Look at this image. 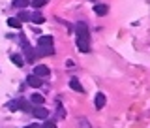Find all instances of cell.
Masks as SVG:
<instances>
[{"instance_id": "obj_9", "label": "cell", "mask_w": 150, "mask_h": 128, "mask_svg": "<svg viewBox=\"0 0 150 128\" xmlns=\"http://www.w3.org/2000/svg\"><path fill=\"white\" fill-rule=\"evenodd\" d=\"M69 87H71L75 92H84V89L81 87V83H79V81H77V79H75V77L71 79V81H69Z\"/></svg>"}, {"instance_id": "obj_14", "label": "cell", "mask_w": 150, "mask_h": 128, "mask_svg": "<svg viewBox=\"0 0 150 128\" xmlns=\"http://www.w3.org/2000/svg\"><path fill=\"white\" fill-rule=\"evenodd\" d=\"M11 62L15 64V66H23V64H25V60H23L21 55H11Z\"/></svg>"}, {"instance_id": "obj_18", "label": "cell", "mask_w": 150, "mask_h": 128, "mask_svg": "<svg viewBox=\"0 0 150 128\" xmlns=\"http://www.w3.org/2000/svg\"><path fill=\"white\" fill-rule=\"evenodd\" d=\"M40 128H56V124H54L53 121H45V122H43V124H41Z\"/></svg>"}, {"instance_id": "obj_3", "label": "cell", "mask_w": 150, "mask_h": 128, "mask_svg": "<svg viewBox=\"0 0 150 128\" xmlns=\"http://www.w3.org/2000/svg\"><path fill=\"white\" fill-rule=\"evenodd\" d=\"M28 85H30V87H34V89H40L41 85H43V81H41V77L40 75H36V74H32V75H28Z\"/></svg>"}, {"instance_id": "obj_20", "label": "cell", "mask_w": 150, "mask_h": 128, "mask_svg": "<svg viewBox=\"0 0 150 128\" xmlns=\"http://www.w3.org/2000/svg\"><path fill=\"white\" fill-rule=\"evenodd\" d=\"M25 128H40L38 124H32V126H25Z\"/></svg>"}, {"instance_id": "obj_2", "label": "cell", "mask_w": 150, "mask_h": 128, "mask_svg": "<svg viewBox=\"0 0 150 128\" xmlns=\"http://www.w3.org/2000/svg\"><path fill=\"white\" fill-rule=\"evenodd\" d=\"M21 41H23V47H25V56H26V62H34V60H36V51L32 49V47H28V45H26L25 38H21Z\"/></svg>"}, {"instance_id": "obj_16", "label": "cell", "mask_w": 150, "mask_h": 128, "mask_svg": "<svg viewBox=\"0 0 150 128\" xmlns=\"http://www.w3.org/2000/svg\"><path fill=\"white\" fill-rule=\"evenodd\" d=\"M45 2L47 0H30L32 8H41V6H45Z\"/></svg>"}, {"instance_id": "obj_8", "label": "cell", "mask_w": 150, "mask_h": 128, "mask_svg": "<svg viewBox=\"0 0 150 128\" xmlns=\"http://www.w3.org/2000/svg\"><path fill=\"white\" fill-rule=\"evenodd\" d=\"M107 11H109V8H107L105 4H96V6H94V13H96V15H105Z\"/></svg>"}, {"instance_id": "obj_21", "label": "cell", "mask_w": 150, "mask_h": 128, "mask_svg": "<svg viewBox=\"0 0 150 128\" xmlns=\"http://www.w3.org/2000/svg\"><path fill=\"white\" fill-rule=\"evenodd\" d=\"M92 2H94V0H92Z\"/></svg>"}, {"instance_id": "obj_5", "label": "cell", "mask_w": 150, "mask_h": 128, "mask_svg": "<svg viewBox=\"0 0 150 128\" xmlns=\"http://www.w3.org/2000/svg\"><path fill=\"white\" fill-rule=\"evenodd\" d=\"M53 45H38V55H53Z\"/></svg>"}, {"instance_id": "obj_13", "label": "cell", "mask_w": 150, "mask_h": 128, "mask_svg": "<svg viewBox=\"0 0 150 128\" xmlns=\"http://www.w3.org/2000/svg\"><path fill=\"white\" fill-rule=\"evenodd\" d=\"M8 25L11 26V28H15V30H19V28H21V21H19V19H15V17H9V19H8Z\"/></svg>"}, {"instance_id": "obj_15", "label": "cell", "mask_w": 150, "mask_h": 128, "mask_svg": "<svg viewBox=\"0 0 150 128\" xmlns=\"http://www.w3.org/2000/svg\"><path fill=\"white\" fill-rule=\"evenodd\" d=\"M30 4V0H13V6L15 8H26Z\"/></svg>"}, {"instance_id": "obj_10", "label": "cell", "mask_w": 150, "mask_h": 128, "mask_svg": "<svg viewBox=\"0 0 150 128\" xmlns=\"http://www.w3.org/2000/svg\"><path fill=\"white\" fill-rule=\"evenodd\" d=\"M30 21L36 23V25H41V23L45 21V17L41 15V13H32V15H30Z\"/></svg>"}, {"instance_id": "obj_17", "label": "cell", "mask_w": 150, "mask_h": 128, "mask_svg": "<svg viewBox=\"0 0 150 128\" xmlns=\"http://www.w3.org/2000/svg\"><path fill=\"white\" fill-rule=\"evenodd\" d=\"M19 21H30V15H28L26 11H21L19 13Z\"/></svg>"}, {"instance_id": "obj_19", "label": "cell", "mask_w": 150, "mask_h": 128, "mask_svg": "<svg viewBox=\"0 0 150 128\" xmlns=\"http://www.w3.org/2000/svg\"><path fill=\"white\" fill-rule=\"evenodd\" d=\"M8 107H9L11 111H15V109H19V102H9V104H8Z\"/></svg>"}, {"instance_id": "obj_4", "label": "cell", "mask_w": 150, "mask_h": 128, "mask_svg": "<svg viewBox=\"0 0 150 128\" xmlns=\"http://www.w3.org/2000/svg\"><path fill=\"white\" fill-rule=\"evenodd\" d=\"M34 117H38V119H47V117H49V111H47L45 107L38 106L36 109H34Z\"/></svg>"}, {"instance_id": "obj_11", "label": "cell", "mask_w": 150, "mask_h": 128, "mask_svg": "<svg viewBox=\"0 0 150 128\" xmlns=\"http://www.w3.org/2000/svg\"><path fill=\"white\" fill-rule=\"evenodd\" d=\"M30 102H32V104H36V106H41V104H45V98L41 96V94H32Z\"/></svg>"}, {"instance_id": "obj_7", "label": "cell", "mask_w": 150, "mask_h": 128, "mask_svg": "<svg viewBox=\"0 0 150 128\" xmlns=\"http://www.w3.org/2000/svg\"><path fill=\"white\" fill-rule=\"evenodd\" d=\"M34 74H36V75H40V77H45V75H49V68H47L45 64L36 66V68H34Z\"/></svg>"}, {"instance_id": "obj_6", "label": "cell", "mask_w": 150, "mask_h": 128, "mask_svg": "<svg viewBox=\"0 0 150 128\" xmlns=\"http://www.w3.org/2000/svg\"><path fill=\"white\" fill-rule=\"evenodd\" d=\"M94 106H96V109H101V107L105 106V94L98 92L96 94V100H94Z\"/></svg>"}, {"instance_id": "obj_12", "label": "cell", "mask_w": 150, "mask_h": 128, "mask_svg": "<svg viewBox=\"0 0 150 128\" xmlns=\"http://www.w3.org/2000/svg\"><path fill=\"white\" fill-rule=\"evenodd\" d=\"M38 45H53V36H41Z\"/></svg>"}, {"instance_id": "obj_1", "label": "cell", "mask_w": 150, "mask_h": 128, "mask_svg": "<svg viewBox=\"0 0 150 128\" xmlns=\"http://www.w3.org/2000/svg\"><path fill=\"white\" fill-rule=\"evenodd\" d=\"M75 32H77V40H88V36H90V30H88L86 23H77Z\"/></svg>"}]
</instances>
